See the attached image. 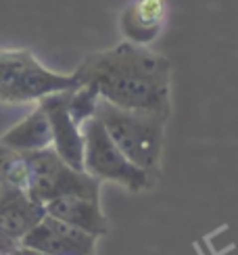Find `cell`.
<instances>
[{
    "label": "cell",
    "mask_w": 238,
    "mask_h": 255,
    "mask_svg": "<svg viewBox=\"0 0 238 255\" xmlns=\"http://www.w3.org/2000/svg\"><path fill=\"white\" fill-rule=\"evenodd\" d=\"M17 245V241H13V239H8L2 230H0V255H8V251L13 249Z\"/></svg>",
    "instance_id": "obj_15"
},
{
    "label": "cell",
    "mask_w": 238,
    "mask_h": 255,
    "mask_svg": "<svg viewBox=\"0 0 238 255\" xmlns=\"http://www.w3.org/2000/svg\"><path fill=\"white\" fill-rule=\"evenodd\" d=\"M19 243L48 255H92L96 237L46 214Z\"/></svg>",
    "instance_id": "obj_7"
},
{
    "label": "cell",
    "mask_w": 238,
    "mask_h": 255,
    "mask_svg": "<svg viewBox=\"0 0 238 255\" xmlns=\"http://www.w3.org/2000/svg\"><path fill=\"white\" fill-rule=\"evenodd\" d=\"M165 13V0H134L123 8L119 25L129 42L146 46L161 34Z\"/></svg>",
    "instance_id": "obj_9"
},
{
    "label": "cell",
    "mask_w": 238,
    "mask_h": 255,
    "mask_svg": "<svg viewBox=\"0 0 238 255\" xmlns=\"http://www.w3.org/2000/svg\"><path fill=\"white\" fill-rule=\"evenodd\" d=\"M0 178L27 193V163L25 155L0 142Z\"/></svg>",
    "instance_id": "obj_12"
},
{
    "label": "cell",
    "mask_w": 238,
    "mask_h": 255,
    "mask_svg": "<svg viewBox=\"0 0 238 255\" xmlns=\"http://www.w3.org/2000/svg\"><path fill=\"white\" fill-rule=\"evenodd\" d=\"M8 255H48V253L38 251L34 247H27V245H23V243H17V245L8 251Z\"/></svg>",
    "instance_id": "obj_14"
},
{
    "label": "cell",
    "mask_w": 238,
    "mask_h": 255,
    "mask_svg": "<svg viewBox=\"0 0 238 255\" xmlns=\"http://www.w3.org/2000/svg\"><path fill=\"white\" fill-rule=\"evenodd\" d=\"M82 86L121 109L153 111L169 118V76L171 65L165 57L142 44L121 42L113 48L86 57L73 71Z\"/></svg>",
    "instance_id": "obj_1"
},
{
    "label": "cell",
    "mask_w": 238,
    "mask_h": 255,
    "mask_svg": "<svg viewBox=\"0 0 238 255\" xmlns=\"http://www.w3.org/2000/svg\"><path fill=\"white\" fill-rule=\"evenodd\" d=\"M44 216V205L21 190L13 199H8L4 205H0V230L8 239L19 243Z\"/></svg>",
    "instance_id": "obj_11"
},
{
    "label": "cell",
    "mask_w": 238,
    "mask_h": 255,
    "mask_svg": "<svg viewBox=\"0 0 238 255\" xmlns=\"http://www.w3.org/2000/svg\"><path fill=\"white\" fill-rule=\"evenodd\" d=\"M44 209L48 216L69 222L94 237H103L107 232V218L101 207V180L88 172H84V176L67 190L50 199Z\"/></svg>",
    "instance_id": "obj_5"
},
{
    "label": "cell",
    "mask_w": 238,
    "mask_h": 255,
    "mask_svg": "<svg viewBox=\"0 0 238 255\" xmlns=\"http://www.w3.org/2000/svg\"><path fill=\"white\" fill-rule=\"evenodd\" d=\"M94 118L99 120L113 142L121 148V153L144 172L155 174L161 167V153H163V136L167 115L153 111H132L115 105L99 101Z\"/></svg>",
    "instance_id": "obj_2"
},
{
    "label": "cell",
    "mask_w": 238,
    "mask_h": 255,
    "mask_svg": "<svg viewBox=\"0 0 238 255\" xmlns=\"http://www.w3.org/2000/svg\"><path fill=\"white\" fill-rule=\"evenodd\" d=\"M23 155L27 163V195L42 205H46L50 199L61 195L84 176V169L65 163L52 146Z\"/></svg>",
    "instance_id": "obj_6"
},
{
    "label": "cell",
    "mask_w": 238,
    "mask_h": 255,
    "mask_svg": "<svg viewBox=\"0 0 238 255\" xmlns=\"http://www.w3.org/2000/svg\"><path fill=\"white\" fill-rule=\"evenodd\" d=\"M78 80L71 73L46 69L25 48H0V103H40L48 94L71 90Z\"/></svg>",
    "instance_id": "obj_3"
},
{
    "label": "cell",
    "mask_w": 238,
    "mask_h": 255,
    "mask_svg": "<svg viewBox=\"0 0 238 255\" xmlns=\"http://www.w3.org/2000/svg\"><path fill=\"white\" fill-rule=\"evenodd\" d=\"M71 90L48 94L38 105L46 111L50 120L52 148L63 157L65 163H69L75 169H84V132H82V126L69 113V92Z\"/></svg>",
    "instance_id": "obj_8"
},
{
    "label": "cell",
    "mask_w": 238,
    "mask_h": 255,
    "mask_svg": "<svg viewBox=\"0 0 238 255\" xmlns=\"http://www.w3.org/2000/svg\"><path fill=\"white\" fill-rule=\"evenodd\" d=\"M82 132H84V172H88L101 182H113L132 190V193L153 188L157 176L144 172L142 167L129 161L96 118H90L82 126Z\"/></svg>",
    "instance_id": "obj_4"
},
{
    "label": "cell",
    "mask_w": 238,
    "mask_h": 255,
    "mask_svg": "<svg viewBox=\"0 0 238 255\" xmlns=\"http://www.w3.org/2000/svg\"><path fill=\"white\" fill-rule=\"evenodd\" d=\"M17 193H21L19 188H15V186H10L8 182H4L2 178H0V205H4L8 199H13Z\"/></svg>",
    "instance_id": "obj_13"
},
{
    "label": "cell",
    "mask_w": 238,
    "mask_h": 255,
    "mask_svg": "<svg viewBox=\"0 0 238 255\" xmlns=\"http://www.w3.org/2000/svg\"><path fill=\"white\" fill-rule=\"evenodd\" d=\"M0 142L19 153H31L52 146V128L46 111L38 105L27 118H23L0 136Z\"/></svg>",
    "instance_id": "obj_10"
}]
</instances>
